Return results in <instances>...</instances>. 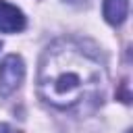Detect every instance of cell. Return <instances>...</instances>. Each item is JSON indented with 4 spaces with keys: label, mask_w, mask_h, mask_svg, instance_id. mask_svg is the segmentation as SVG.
<instances>
[{
    "label": "cell",
    "mask_w": 133,
    "mask_h": 133,
    "mask_svg": "<svg viewBox=\"0 0 133 133\" xmlns=\"http://www.w3.org/2000/svg\"><path fill=\"white\" fill-rule=\"evenodd\" d=\"M106 71L102 62L77 42H54L42 56L37 87L42 98L56 108H73L102 94Z\"/></svg>",
    "instance_id": "cell-1"
},
{
    "label": "cell",
    "mask_w": 133,
    "mask_h": 133,
    "mask_svg": "<svg viewBox=\"0 0 133 133\" xmlns=\"http://www.w3.org/2000/svg\"><path fill=\"white\" fill-rule=\"evenodd\" d=\"M25 77V64L23 58L17 54H8L0 64V96L12 94Z\"/></svg>",
    "instance_id": "cell-2"
},
{
    "label": "cell",
    "mask_w": 133,
    "mask_h": 133,
    "mask_svg": "<svg viewBox=\"0 0 133 133\" xmlns=\"http://www.w3.org/2000/svg\"><path fill=\"white\" fill-rule=\"evenodd\" d=\"M25 29V15L21 8L12 6L6 0H0V31L2 33H17Z\"/></svg>",
    "instance_id": "cell-3"
},
{
    "label": "cell",
    "mask_w": 133,
    "mask_h": 133,
    "mask_svg": "<svg viewBox=\"0 0 133 133\" xmlns=\"http://www.w3.org/2000/svg\"><path fill=\"white\" fill-rule=\"evenodd\" d=\"M104 19L110 25H121L129 12V0H104Z\"/></svg>",
    "instance_id": "cell-4"
},
{
    "label": "cell",
    "mask_w": 133,
    "mask_h": 133,
    "mask_svg": "<svg viewBox=\"0 0 133 133\" xmlns=\"http://www.w3.org/2000/svg\"><path fill=\"white\" fill-rule=\"evenodd\" d=\"M0 46H2V44H0Z\"/></svg>",
    "instance_id": "cell-5"
}]
</instances>
